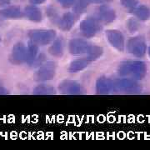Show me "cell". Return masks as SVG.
<instances>
[{
  "instance_id": "obj_1",
  "label": "cell",
  "mask_w": 150,
  "mask_h": 150,
  "mask_svg": "<svg viewBox=\"0 0 150 150\" xmlns=\"http://www.w3.org/2000/svg\"><path fill=\"white\" fill-rule=\"evenodd\" d=\"M146 68L144 63L140 61H129L121 64L118 68V74L129 76L133 79H142L145 76Z\"/></svg>"
},
{
  "instance_id": "obj_2",
  "label": "cell",
  "mask_w": 150,
  "mask_h": 150,
  "mask_svg": "<svg viewBox=\"0 0 150 150\" xmlns=\"http://www.w3.org/2000/svg\"><path fill=\"white\" fill-rule=\"evenodd\" d=\"M57 33L53 29H34L30 30L28 36L30 41L37 45H47L55 39Z\"/></svg>"
},
{
  "instance_id": "obj_3",
  "label": "cell",
  "mask_w": 150,
  "mask_h": 150,
  "mask_svg": "<svg viewBox=\"0 0 150 150\" xmlns=\"http://www.w3.org/2000/svg\"><path fill=\"white\" fill-rule=\"evenodd\" d=\"M79 29L84 37H93L101 29L100 21L95 18H88L81 22Z\"/></svg>"
},
{
  "instance_id": "obj_4",
  "label": "cell",
  "mask_w": 150,
  "mask_h": 150,
  "mask_svg": "<svg viewBox=\"0 0 150 150\" xmlns=\"http://www.w3.org/2000/svg\"><path fill=\"white\" fill-rule=\"evenodd\" d=\"M56 74V64L54 62H47L43 64L35 73V79L37 81L52 80Z\"/></svg>"
},
{
  "instance_id": "obj_5",
  "label": "cell",
  "mask_w": 150,
  "mask_h": 150,
  "mask_svg": "<svg viewBox=\"0 0 150 150\" xmlns=\"http://www.w3.org/2000/svg\"><path fill=\"white\" fill-rule=\"evenodd\" d=\"M9 61L13 64H22L27 62V47L22 43H16L11 51Z\"/></svg>"
},
{
  "instance_id": "obj_6",
  "label": "cell",
  "mask_w": 150,
  "mask_h": 150,
  "mask_svg": "<svg viewBox=\"0 0 150 150\" xmlns=\"http://www.w3.org/2000/svg\"><path fill=\"white\" fill-rule=\"evenodd\" d=\"M59 92L67 95H78L83 93V88L79 82L74 80H64L59 85Z\"/></svg>"
},
{
  "instance_id": "obj_7",
  "label": "cell",
  "mask_w": 150,
  "mask_h": 150,
  "mask_svg": "<svg viewBox=\"0 0 150 150\" xmlns=\"http://www.w3.org/2000/svg\"><path fill=\"white\" fill-rule=\"evenodd\" d=\"M128 50L130 54L136 57H143L146 52V43L142 37H135L130 38L128 42Z\"/></svg>"
},
{
  "instance_id": "obj_8",
  "label": "cell",
  "mask_w": 150,
  "mask_h": 150,
  "mask_svg": "<svg viewBox=\"0 0 150 150\" xmlns=\"http://www.w3.org/2000/svg\"><path fill=\"white\" fill-rule=\"evenodd\" d=\"M91 45V43L84 39L74 38V39H71L69 43V50L70 54L73 55L87 54Z\"/></svg>"
},
{
  "instance_id": "obj_9",
  "label": "cell",
  "mask_w": 150,
  "mask_h": 150,
  "mask_svg": "<svg viewBox=\"0 0 150 150\" xmlns=\"http://www.w3.org/2000/svg\"><path fill=\"white\" fill-rule=\"evenodd\" d=\"M116 91L115 82L109 79L101 77L96 82V92L98 94H108Z\"/></svg>"
},
{
  "instance_id": "obj_10",
  "label": "cell",
  "mask_w": 150,
  "mask_h": 150,
  "mask_svg": "<svg viewBox=\"0 0 150 150\" xmlns=\"http://www.w3.org/2000/svg\"><path fill=\"white\" fill-rule=\"evenodd\" d=\"M106 37L112 47L123 52L124 49V38L121 33L117 30H108L106 31Z\"/></svg>"
},
{
  "instance_id": "obj_11",
  "label": "cell",
  "mask_w": 150,
  "mask_h": 150,
  "mask_svg": "<svg viewBox=\"0 0 150 150\" xmlns=\"http://www.w3.org/2000/svg\"><path fill=\"white\" fill-rule=\"evenodd\" d=\"M116 90L126 92V93H137L139 92L140 88L138 83L131 79H120L115 82Z\"/></svg>"
},
{
  "instance_id": "obj_12",
  "label": "cell",
  "mask_w": 150,
  "mask_h": 150,
  "mask_svg": "<svg viewBox=\"0 0 150 150\" xmlns=\"http://www.w3.org/2000/svg\"><path fill=\"white\" fill-rule=\"evenodd\" d=\"M24 17V13L18 7H8L0 10V18L2 19H16Z\"/></svg>"
},
{
  "instance_id": "obj_13",
  "label": "cell",
  "mask_w": 150,
  "mask_h": 150,
  "mask_svg": "<svg viewBox=\"0 0 150 150\" xmlns=\"http://www.w3.org/2000/svg\"><path fill=\"white\" fill-rule=\"evenodd\" d=\"M98 19L104 23H111L116 18L115 11L106 5L101 6L98 8Z\"/></svg>"
},
{
  "instance_id": "obj_14",
  "label": "cell",
  "mask_w": 150,
  "mask_h": 150,
  "mask_svg": "<svg viewBox=\"0 0 150 150\" xmlns=\"http://www.w3.org/2000/svg\"><path fill=\"white\" fill-rule=\"evenodd\" d=\"M75 23V17L72 13H66L58 21L59 28L63 31H69Z\"/></svg>"
},
{
  "instance_id": "obj_15",
  "label": "cell",
  "mask_w": 150,
  "mask_h": 150,
  "mask_svg": "<svg viewBox=\"0 0 150 150\" xmlns=\"http://www.w3.org/2000/svg\"><path fill=\"white\" fill-rule=\"evenodd\" d=\"M64 51V43L61 38H55L51 46L48 48V53L56 58H61Z\"/></svg>"
},
{
  "instance_id": "obj_16",
  "label": "cell",
  "mask_w": 150,
  "mask_h": 150,
  "mask_svg": "<svg viewBox=\"0 0 150 150\" xmlns=\"http://www.w3.org/2000/svg\"><path fill=\"white\" fill-rule=\"evenodd\" d=\"M23 13H24V16L27 17L31 21L36 22V23L42 21V13L40 9L35 6H27L24 8Z\"/></svg>"
},
{
  "instance_id": "obj_17",
  "label": "cell",
  "mask_w": 150,
  "mask_h": 150,
  "mask_svg": "<svg viewBox=\"0 0 150 150\" xmlns=\"http://www.w3.org/2000/svg\"><path fill=\"white\" fill-rule=\"evenodd\" d=\"M90 61L87 58H82V59H75L73 62H71L69 67V72L70 73H78L82 70L86 69L88 65L90 64Z\"/></svg>"
},
{
  "instance_id": "obj_18",
  "label": "cell",
  "mask_w": 150,
  "mask_h": 150,
  "mask_svg": "<svg viewBox=\"0 0 150 150\" xmlns=\"http://www.w3.org/2000/svg\"><path fill=\"white\" fill-rule=\"evenodd\" d=\"M38 51V47L36 43H33L32 41H29L27 46V64H32L36 60Z\"/></svg>"
},
{
  "instance_id": "obj_19",
  "label": "cell",
  "mask_w": 150,
  "mask_h": 150,
  "mask_svg": "<svg viewBox=\"0 0 150 150\" xmlns=\"http://www.w3.org/2000/svg\"><path fill=\"white\" fill-rule=\"evenodd\" d=\"M33 93L36 95H53V94H56V90L52 86L41 84L37 86L33 89Z\"/></svg>"
},
{
  "instance_id": "obj_20",
  "label": "cell",
  "mask_w": 150,
  "mask_h": 150,
  "mask_svg": "<svg viewBox=\"0 0 150 150\" xmlns=\"http://www.w3.org/2000/svg\"><path fill=\"white\" fill-rule=\"evenodd\" d=\"M103 53V49L102 47L91 45V47H90L88 54H87L86 58L90 62H93V61H95L96 59H98L99 57H101Z\"/></svg>"
},
{
  "instance_id": "obj_21",
  "label": "cell",
  "mask_w": 150,
  "mask_h": 150,
  "mask_svg": "<svg viewBox=\"0 0 150 150\" xmlns=\"http://www.w3.org/2000/svg\"><path fill=\"white\" fill-rule=\"evenodd\" d=\"M133 13L141 20L149 19L150 17V9L145 5H141L136 8H134Z\"/></svg>"
},
{
  "instance_id": "obj_22",
  "label": "cell",
  "mask_w": 150,
  "mask_h": 150,
  "mask_svg": "<svg viewBox=\"0 0 150 150\" xmlns=\"http://www.w3.org/2000/svg\"><path fill=\"white\" fill-rule=\"evenodd\" d=\"M90 0H77L74 4V11L77 13H81L85 10L86 8L90 4Z\"/></svg>"
},
{
  "instance_id": "obj_23",
  "label": "cell",
  "mask_w": 150,
  "mask_h": 150,
  "mask_svg": "<svg viewBox=\"0 0 150 150\" xmlns=\"http://www.w3.org/2000/svg\"><path fill=\"white\" fill-rule=\"evenodd\" d=\"M127 28L131 33L136 32L139 28V23L136 21L134 18H130L127 22Z\"/></svg>"
},
{
  "instance_id": "obj_24",
  "label": "cell",
  "mask_w": 150,
  "mask_h": 150,
  "mask_svg": "<svg viewBox=\"0 0 150 150\" xmlns=\"http://www.w3.org/2000/svg\"><path fill=\"white\" fill-rule=\"evenodd\" d=\"M121 3L125 8L134 9L138 4V0H121Z\"/></svg>"
},
{
  "instance_id": "obj_25",
  "label": "cell",
  "mask_w": 150,
  "mask_h": 150,
  "mask_svg": "<svg viewBox=\"0 0 150 150\" xmlns=\"http://www.w3.org/2000/svg\"><path fill=\"white\" fill-rule=\"evenodd\" d=\"M56 1L64 8H69L74 5L77 0H56Z\"/></svg>"
},
{
  "instance_id": "obj_26",
  "label": "cell",
  "mask_w": 150,
  "mask_h": 150,
  "mask_svg": "<svg viewBox=\"0 0 150 150\" xmlns=\"http://www.w3.org/2000/svg\"><path fill=\"white\" fill-rule=\"evenodd\" d=\"M48 17H49V18H50L53 22L56 23V22L59 21V18H58L57 13H56V11L54 10V8H49L48 10Z\"/></svg>"
},
{
  "instance_id": "obj_27",
  "label": "cell",
  "mask_w": 150,
  "mask_h": 150,
  "mask_svg": "<svg viewBox=\"0 0 150 150\" xmlns=\"http://www.w3.org/2000/svg\"><path fill=\"white\" fill-rule=\"evenodd\" d=\"M112 0H90L91 3H93V4H107V3H109Z\"/></svg>"
},
{
  "instance_id": "obj_28",
  "label": "cell",
  "mask_w": 150,
  "mask_h": 150,
  "mask_svg": "<svg viewBox=\"0 0 150 150\" xmlns=\"http://www.w3.org/2000/svg\"><path fill=\"white\" fill-rule=\"evenodd\" d=\"M8 90L6 89L4 86L0 84V95H3V94H8Z\"/></svg>"
},
{
  "instance_id": "obj_29",
  "label": "cell",
  "mask_w": 150,
  "mask_h": 150,
  "mask_svg": "<svg viewBox=\"0 0 150 150\" xmlns=\"http://www.w3.org/2000/svg\"><path fill=\"white\" fill-rule=\"evenodd\" d=\"M45 0H29V2L33 4V5H36V4H43Z\"/></svg>"
},
{
  "instance_id": "obj_30",
  "label": "cell",
  "mask_w": 150,
  "mask_h": 150,
  "mask_svg": "<svg viewBox=\"0 0 150 150\" xmlns=\"http://www.w3.org/2000/svg\"><path fill=\"white\" fill-rule=\"evenodd\" d=\"M10 4V0H0V6L8 5Z\"/></svg>"
},
{
  "instance_id": "obj_31",
  "label": "cell",
  "mask_w": 150,
  "mask_h": 150,
  "mask_svg": "<svg viewBox=\"0 0 150 150\" xmlns=\"http://www.w3.org/2000/svg\"><path fill=\"white\" fill-rule=\"evenodd\" d=\"M149 56H150V47L149 48Z\"/></svg>"
},
{
  "instance_id": "obj_32",
  "label": "cell",
  "mask_w": 150,
  "mask_h": 150,
  "mask_svg": "<svg viewBox=\"0 0 150 150\" xmlns=\"http://www.w3.org/2000/svg\"><path fill=\"white\" fill-rule=\"evenodd\" d=\"M0 43H1V38H0Z\"/></svg>"
}]
</instances>
